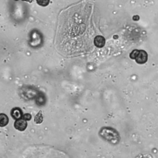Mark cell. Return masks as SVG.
I'll use <instances>...</instances> for the list:
<instances>
[{
  "label": "cell",
  "mask_w": 158,
  "mask_h": 158,
  "mask_svg": "<svg viewBox=\"0 0 158 158\" xmlns=\"http://www.w3.org/2000/svg\"><path fill=\"white\" fill-rule=\"evenodd\" d=\"M148 60V55L145 51L139 50V52L135 58V61L138 64H144Z\"/></svg>",
  "instance_id": "7a4b0ae2"
},
{
  "label": "cell",
  "mask_w": 158,
  "mask_h": 158,
  "mask_svg": "<svg viewBox=\"0 0 158 158\" xmlns=\"http://www.w3.org/2000/svg\"><path fill=\"white\" fill-rule=\"evenodd\" d=\"M36 2L40 6H47L50 2V0H36Z\"/></svg>",
  "instance_id": "ba28073f"
},
{
  "label": "cell",
  "mask_w": 158,
  "mask_h": 158,
  "mask_svg": "<svg viewBox=\"0 0 158 158\" xmlns=\"http://www.w3.org/2000/svg\"><path fill=\"white\" fill-rule=\"evenodd\" d=\"M11 116L13 117L15 120L20 119L23 117V113L20 107H14L11 110Z\"/></svg>",
  "instance_id": "277c9868"
},
{
  "label": "cell",
  "mask_w": 158,
  "mask_h": 158,
  "mask_svg": "<svg viewBox=\"0 0 158 158\" xmlns=\"http://www.w3.org/2000/svg\"><path fill=\"white\" fill-rule=\"evenodd\" d=\"M35 122H36V124H40V123H41L43 120V114H42V111H39L38 112L37 115L35 116Z\"/></svg>",
  "instance_id": "52a82bcc"
},
{
  "label": "cell",
  "mask_w": 158,
  "mask_h": 158,
  "mask_svg": "<svg viewBox=\"0 0 158 158\" xmlns=\"http://www.w3.org/2000/svg\"><path fill=\"white\" fill-rule=\"evenodd\" d=\"M100 135L103 139L112 144H116L120 140V137L118 135V132L110 127H103L100 131Z\"/></svg>",
  "instance_id": "6da1fadb"
},
{
  "label": "cell",
  "mask_w": 158,
  "mask_h": 158,
  "mask_svg": "<svg viewBox=\"0 0 158 158\" xmlns=\"http://www.w3.org/2000/svg\"><path fill=\"white\" fill-rule=\"evenodd\" d=\"M14 127L17 130H20V131H23L26 129L27 127V122L26 120H24V118H20V119H17L14 122Z\"/></svg>",
  "instance_id": "3957f363"
},
{
  "label": "cell",
  "mask_w": 158,
  "mask_h": 158,
  "mask_svg": "<svg viewBox=\"0 0 158 158\" xmlns=\"http://www.w3.org/2000/svg\"><path fill=\"white\" fill-rule=\"evenodd\" d=\"M15 1H18V0H15Z\"/></svg>",
  "instance_id": "7c38bea8"
},
{
  "label": "cell",
  "mask_w": 158,
  "mask_h": 158,
  "mask_svg": "<svg viewBox=\"0 0 158 158\" xmlns=\"http://www.w3.org/2000/svg\"><path fill=\"white\" fill-rule=\"evenodd\" d=\"M138 52H139V50H137V49L134 50V51H132V52H130V58H131V59H135V58L137 57Z\"/></svg>",
  "instance_id": "9c48e42d"
},
{
  "label": "cell",
  "mask_w": 158,
  "mask_h": 158,
  "mask_svg": "<svg viewBox=\"0 0 158 158\" xmlns=\"http://www.w3.org/2000/svg\"><path fill=\"white\" fill-rule=\"evenodd\" d=\"M8 122H9L8 117L5 114H1V115H0V126L3 127L8 124Z\"/></svg>",
  "instance_id": "8992f818"
},
{
  "label": "cell",
  "mask_w": 158,
  "mask_h": 158,
  "mask_svg": "<svg viewBox=\"0 0 158 158\" xmlns=\"http://www.w3.org/2000/svg\"><path fill=\"white\" fill-rule=\"evenodd\" d=\"M22 1H28V2H32L33 0H22Z\"/></svg>",
  "instance_id": "8fae6325"
},
{
  "label": "cell",
  "mask_w": 158,
  "mask_h": 158,
  "mask_svg": "<svg viewBox=\"0 0 158 158\" xmlns=\"http://www.w3.org/2000/svg\"><path fill=\"white\" fill-rule=\"evenodd\" d=\"M23 118H24V120H26V121L30 120L31 118H32V115H31L29 113H26V114L23 115Z\"/></svg>",
  "instance_id": "30bf717a"
},
{
  "label": "cell",
  "mask_w": 158,
  "mask_h": 158,
  "mask_svg": "<svg viewBox=\"0 0 158 158\" xmlns=\"http://www.w3.org/2000/svg\"><path fill=\"white\" fill-rule=\"evenodd\" d=\"M94 44L97 47H103L105 44V39L101 36H96L94 39Z\"/></svg>",
  "instance_id": "5b68a950"
}]
</instances>
